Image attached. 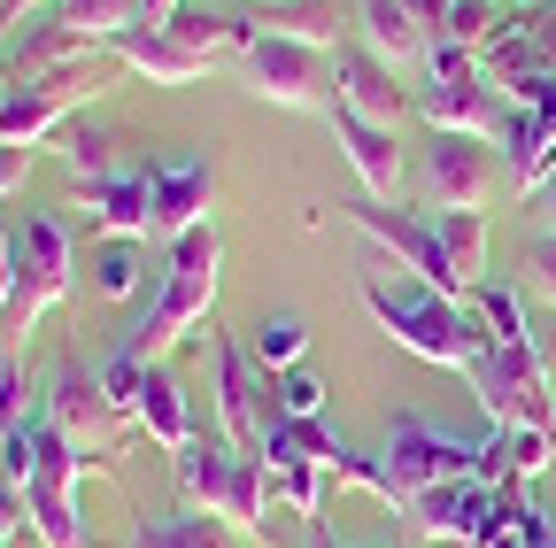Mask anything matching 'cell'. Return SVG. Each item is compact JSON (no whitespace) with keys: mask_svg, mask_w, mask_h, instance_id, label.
<instances>
[{"mask_svg":"<svg viewBox=\"0 0 556 548\" xmlns=\"http://www.w3.org/2000/svg\"><path fill=\"white\" fill-rule=\"evenodd\" d=\"M217 286H225V232L201 225L186 240H170V263H163V286L148 302V317H139L116 348L139 356V364H163L186 332H208L217 324Z\"/></svg>","mask_w":556,"mask_h":548,"instance_id":"1","label":"cell"},{"mask_svg":"<svg viewBox=\"0 0 556 548\" xmlns=\"http://www.w3.org/2000/svg\"><path fill=\"white\" fill-rule=\"evenodd\" d=\"M364 309L379 317V332L394 348H409L417 364H441V371H471V356L486 348V324L471 302L456 294H433L426 279L409 286H387V279H364Z\"/></svg>","mask_w":556,"mask_h":548,"instance_id":"2","label":"cell"},{"mask_svg":"<svg viewBox=\"0 0 556 548\" xmlns=\"http://www.w3.org/2000/svg\"><path fill=\"white\" fill-rule=\"evenodd\" d=\"M178 502L225 518L232 533H255L263 548L287 540V525L270 518V463L248 456V448H232L225 433H217V441H193V448L178 456Z\"/></svg>","mask_w":556,"mask_h":548,"instance_id":"3","label":"cell"},{"mask_svg":"<svg viewBox=\"0 0 556 548\" xmlns=\"http://www.w3.org/2000/svg\"><path fill=\"white\" fill-rule=\"evenodd\" d=\"M379 502L387 510H402V502H417L426 487H448V479H471L479 471V441H464V433H448V425H433L426 409H394L387 418V441H379Z\"/></svg>","mask_w":556,"mask_h":548,"instance_id":"4","label":"cell"},{"mask_svg":"<svg viewBox=\"0 0 556 548\" xmlns=\"http://www.w3.org/2000/svg\"><path fill=\"white\" fill-rule=\"evenodd\" d=\"M9 247H16V294H9V317H0V356H16V340L78 286V255H70V232L47 217V209H24L9 225Z\"/></svg>","mask_w":556,"mask_h":548,"instance_id":"5","label":"cell"},{"mask_svg":"<svg viewBox=\"0 0 556 548\" xmlns=\"http://www.w3.org/2000/svg\"><path fill=\"white\" fill-rule=\"evenodd\" d=\"M348 225H356L371 247H387L402 270H417L433 294H471V279H464V263H456V247H448V225H441V209H394V201H348Z\"/></svg>","mask_w":556,"mask_h":548,"instance_id":"6","label":"cell"},{"mask_svg":"<svg viewBox=\"0 0 556 548\" xmlns=\"http://www.w3.org/2000/svg\"><path fill=\"white\" fill-rule=\"evenodd\" d=\"M240 86L270 109H302V116H332L340 109V78H332V54L302 47V39H248V54L232 62Z\"/></svg>","mask_w":556,"mask_h":548,"instance_id":"7","label":"cell"},{"mask_svg":"<svg viewBox=\"0 0 556 548\" xmlns=\"http://www.w3.org/2000/svg\"><path fill=\"white\" fill-rule=\"evenodd\" d=\"M101 386L116 394V409L148 433V441H163L170 456H186L201 433H193V402H186V386H178V371L170 364H139V356H124V348H109L101 364Z\"/></svg>","mask_w":556,"mask_h":548,"instance_id":"8","label":"cell"},{"mask_svg":"<svg viewBox=\"0 0 556 548\" xmlns=\"http://www.w3.org/2000/svg\"><path fill=\"white\" fill-rule=\"evenodd\" d=\"M208 364H217V433L248 456H263V433L278 425V402H270V371L240 348L225 324H208Z\"/></svg>","mask_w":556,"mask_h":548,"instance_id":"9","label":"cell"},{"mask_svg":"<svg viewBox=\"0 0 556 548\" xmlns=\"http://www.w3.org/2000/svg\"><path fill=\"white\" fill-rule=\"evenodd\" d=\"M109 71H116V62H109V47H101L86 71H62V78H39V86H0V140H9V148L54 140V131L109 86Z\"/></svg>","mask_w":556,"mask_h":548,"instance_id":"10","label":"cell"},{"mask_svg":"<svg viewBox=\"0 0 556 548\" xmlns=\"http://www.w3.org/2000/svg\"><path fill=\"white\" fill-rule=\"evenodd\" d=\"M464 379H471V394L486 409V425H541V433H556V402H548L556 386L541 379L533 348H503V340H486Z\"/></svg>","mask_w":556,"mask_h":548,"instance_id":"11","label":"cell"},{"mask_svg":"<svg viewBox=\"0 0 556 548\" xmlns=\"http://www.w3.org/2000/svg\"><path fill=\"white\" fill-rule=\"evenodd\" d=\"M503 178L510 170H503L495 140H464V131H433L426 163H417V193H426V209H486Z\"/></svg>","mask_w":556,"mask_h":548,"instance_id":"12","label":"cell"},{"mask_svg":"<svg viewBox=\"0 0 556 548\" xmlns=\"http://www.w3.org/2000/svg\"><path fill=\"white\" fill-rule=\"evenodd\" d=\"M39 418L70 441V448H86V456H116V441H124V409H116V394L101 386V371H86V364H62L54 379H47V402H39Z\"/></svg>","mask_w":556,"mask_h":548,"instance_id":"13","label":"cell"},{"mask_svg":"<svg viewBox=\"0 0 556 548\" xmlns=\"http://www.w3.org/2000/svg\"><path fill=\"white\" fill-rule=\"evenodd\" d=\"M409 533L426 548H479L503 518V487H486V479H448V487H426L417 502H402Z\"/></svg>","mask_w":556,"mask_h":548,"instance_id":"14","label":"cell"},{"mask_svg":"<svg viewBox=\"0 0 556 548\" xmlns=\"http://www.w3.org/2000/svg\"><path fill=\"white\" fill-rule=\"evenodd\" d=\"M148 186H155V232L186 240L201 225H217V163L208 155H148Z\"/></svg>","mask_w":556,"mask_h":548,"instance_id":"15","label":"cell"},{"mask_svg":"<svg viewBox=\"0 0 556 548\" xmlns=\"http://www.w3.org/2000/svg\"><path fill=\"white\" fill-rule=\"evenodd\" d=\"M510 109L518 101H503L486 71L479 78H426V86H417V116H426L433 131H464V140H495L503 148Z\"/></svg>","mask_w":556,"mask_h":548,"instance_id":"16","label":"cell"},{"mask_svg":"<svg viewBox=\"0 0 556 548\" xmlns=\"http://www.w3.org/2000/svg\"><path fill=\"white\" fill-rule=\"evenodd\" d=\"M109 62H116V71H139L148 86H193V78L217 71V62L193 54L170 24H131V31H116V39H109Z\"/></svg>","mask_w":556,"mask_h":548,"instance_id":"17","label":"cell"},{"mask_svg":"<svg viewBox=\"0 0 556 548\" xmlns=\"http://www.w3.org/2000/svg\"><path fill=\"white\" fill-rule=\"evenodd\" d=\"M86 225L101 240H148L155 232V186H148V163H131L109 170L101 186H86Z\"/></svg>","mask_w":556,"mask_h":548,"instance_id":"18","label":"cell"},{"mask_svg":"<svg viewBox=\"0 0 556 548\" xmlns=\"http://www.w3.org/2000/svg\"><path fill=\"white\" fill-rule=\"evenodd\" d=\"M332 78H340V109H356L371 124H402V109H417L402 86H394V62H379L364 39H340L332 47Z\"/></svg>","mask_w":556,"mask_h":548,"instance_id":"19","label":"cell"},{"mask_svg":"<svg viewBox=\"0 0 556 548\" xmlns=\"http://www.w3.org/2000/svg\"><path fill=\"white\" fill-rule=\"evenodd\" d=\"M332 140H340V155L356 163V178H364V193L371 201H402V148H394V124H371V116H356V109H332Z\"/></svg>","mask_w":556,"mask_h":548,"instance_id":"20","label":"cell"},{"mask_svg":"<svg viewBox=\"0 0 556 548\" xmlns=\"http://www.w3.org/2000/svg\"><path fill=\"white\" fill-rule=\"evenodd\" d=\"M348 24H356V39L379 54V62H426V24L409 16V0H348Z\"/></svg>","mask_w":556,"mask_h":548,"instance_id":"21","label":"cell"},{"mask_svg":"<svg viewBox=\"0 0 556 548\" xmlns=\"http://www.w3.org/2000/svg\"><path fill=\"white\" fill-rule=\"evenodd\" d=\"M240 16L263 31V39H302V47H340V16L332 0H240Z\"/></svg>","mask_w":556,"mask_h":548,"instance_id":"22","label":"cell"},{"mask_svg":"<svg viewBox=\"0 0 556 548\" xmlns=\"http://www.w3.org/2000/svg\"><path fill=\"white\" fill-rule=\"evenodd\" d=\"M131 548H232V525L208 518V510H193V502H178V510H139V518H131Z\"/></svg>","mask_w":556,"mask_h":548,"instance_id":"23","label":"cell"},{"mask_svg":"<svg viewBox=\"0 0 556 548\" xmlns=\"http://www.w3.org/2000/svg\"><path fill=\"white\" fill-rule=\"evenodd\" d=\"M54 155H62V170H70V178H78V193H86V186H101L109 170H124L116 131H109V124H93V116H70V124L54 131Z\"/></svg>","mask_w":556,"mask_h":548,"instance_id":"24","label":"cell"},{"mask_svg":"<svg viewBox=\"0 0 556 548\" xmlns=\"http://www.w3.org/2000/svg\"><path fill=\"white\" fill-rule=\"evenodd\" d=\"M503 170L518 193H533L541 178H556V131L533 116V109H510V131H503Z\"/></svg>","mask_w":556,"mask_h":548,"instance_id":"25","label":"cell"},{"mask_svg":"<svg viewBox=\"0 0 556 548\" xmlns=\"http://www.w3.org/2000/svg\"><path fill=\"white\" fill-rule=\"evenodd\" d=\"M248 356H255L270 379L302 371V356H309V324L287 317V309H278V317H255V324H248Z\"/></svg>","mask_w":556,"mask_h":548,"instance_id":"26","label":"cell"},{"mask_svg":"<svg viewBox=\"0 0 556 548\" xmlns=\"http://www.w3.org/2000/svg\"><path fill=\"white\" fill-rule=\"evenodd\" d=\"M471 309H479V324H486V340H503V348H533V317H526V302L510 294V286H471Z\"/></svg>","mask_w":556,"mask_h":548,"instance_id":"27","label":"cell"},{"mask_svg":"<svg viewBox=\"0 0 556 548\" xmlns=\"http://www.w3.org/2000/svg\"><path fill=\"white\" fill-rule=\"evenodd\" d=\"M54 16L78 31V39L109 47L116 31H131V24H139V0H54Z\"/></svg>","mask_w":556,"mask_h":548,"instance_id":"28","label":"cell"},{"mask_svg":"<svg viewBox=\"0 0 556 548\" xmlns=\"http://www.w3.org/2000/svg\"><path fill=\"white\" fill-rule=\"evenodd\" d=\"M270 502L287 510V518H302V525H317V510H325V471H317V463H270Z\"/></svg>","mask_w":556,"mask_h":548,"instance_id":"29","label":"cell"},{"mask_svg":"<svg viewBox=\"0 0 556 548\" xmlns=\"http://www.w3.org/2000/svg\"><path fill=\"white\" fill-rule=\"evenodd\" d=\"M139 247L148 240H101L93 247V294L101 302H131L139 294Z\"/></svg>","mask_w":556,"mask_h":548,"instance_id":"30","label":"cell"},{"mask_svg":"<svg viewBox=\"0 0 556 548\" xmlns=\"http://www.w3.org/2000/svg\"><path fill=\"white\" fill-rule=\"evenodd\" d=\"M518 279H526V294H533V302H548V309H556V232H533V240H526Z\"/></svg>","mask_w":556,"mask_h":548,"instance_id":"31","label":"cell"},{"mask_svg":"<svg viewBox=\"0 0 556 548\" xmlns=\"http://www.w3.org/2000/svg\"><path fill=\"white\" fill-rule=\"evenodd\" d=\"M270 402H278V418H325V386H317V371H287L270 386Z\"/></svg>","mask_w":556,"mask_h":548,"instance_id":"32","label":"cell"},{"mask_svg":"<svg viewBox=\"0 0 556 548\" xmlns=\"http://www.w3.org/2000/svg\"><path fill=\"white\" fill-rule=\"evenodd\" d=\"M24 394H31V386H24V356H0V433H16L24 418H39Z\"/></svg>","mask_w":556,"mask_h":548,"instance_id":"33","label":"cell"},{"mask_svg":"<svg viewBox=\"0 0 556 548\" xmlns=\"http://www.w3.org/2000/svg\"><path fill=\"white\" fill-rule=\"evenodd\" d=\"M31 525V510H24V479L0 463V548H16V533Z\"/></svg>","mask_w":556,"mask_h":548,"instance_id":"34","label":"cell"},{"mask_svg":"<svg viewBox=\"0 0 556 548\" xmlns=\"http://www.w3.org/2000/svg\"><path fill=\"white\" fill-rule=\"evenodd\" d=\"M526 225H533V232H556V178H541V186L526 193Z\"/></svg>","mask_w":556,"mask_h":548,"instance_id":"35","label":"cell"},{"mask_svg":"<svg viewBox=\"0 0 556 548\" xmlns=\"http://www.w3.org/2000/svg\"><path fill=\"white\" fill-rule=\"evenodd\" d=\"M31 155H39V148H9V140H0V201H9V193L24 186V170H31Z\"/></svg>","mask_w":556,"mask_h":548,"instance_id":"36","label":"cell"},{"mask_svg":"<svg viewBox=\"0 0 556 548\" xmlns=\"http://www.w3.org/2000/svg\"><path fill=\"white\" fill-rule=\"evenodd\" d=\"M533 364H541V379L556 386V317H548V324H533Z\"/></svg>","mask_w":556,"mask_h":548,"instance_id":"37","label":"cell"},{"mask_svg":"<svg viewBox=\"0 0 556 548\" xmlns=\"http://www.w3.org/2000/svg\"><path fill=\"white\" fill-rule=\"evenodd\" d=\"M9 294H16V247H9V225H0V317H9Z\"/></svg>","mask_w":556,"mask_h":548,"instance_id":"38","label":"cell"},{"mask_svg":"<svg viewBox=\"0 0 556 548\" xmlns=\"http://www.w3.org/2000/svg\"><path fill=\"white\" fill-rule=\"evenodd\" d=\"M448 9H456V0H409V16H417V24H426V39H433V31L448 24Z\"/></svg>","mask_w":556,"mask_h":548,"instance_id":"39","label":"cell"},{"mask_svg":"<svg viewBox=\"0 0 556 548\" xmlns=\"http://www.w3.org/2000/svg\"><path fill=\"white\" fill-rule=\"evenodd\" d=\"M186 9V0H139V24H170Z\"/></svg>","mask_w":556,"mask_h":548,"instance_id":"40","label":"cell"},{"mask_svg":"<svg viewBox=\"0 0 556 548\" xmlns=\"http://www.w3.org/2000/svg\"><path fill=\"white\" fill-rule=\"evenodd\" d=\"M302 548H356V540H340V533H325V525H302Z\"/></svg>","mask_w":556,"mask_h":548,"instance_id":"41","label":"cell"},{"mask_svg":"<svg viewBox=\"0 0 556 548\" xmlns=\"http://www.w3.org/2000/svg\"><path fill=\"white\" fill-rule=\"evenodd\" d=\"M510 9H533V0H510Z\"/></svg>","mask_w":556,"mask_h":548,"instance_id":"42","label":"cell"},{"mask_svg":"<svg viewBox=\"0 0 556 548\" xmlns=\"http://www.w3.org/2000/svg\"><path fill=\"white\" fill-rule=\"evenodd\" d=\"M548 548H556V540H548Z\"/></svg>","mask_w":556,"mask_h":548,"instance_id":"43","label":"cell"}]
</instances>
